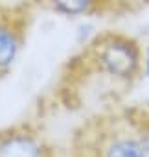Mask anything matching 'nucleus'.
Masks as SVG:
<instances>
[{"mask_svg":"<svg viewBox=\"0 0 149 157\" xmlns=\"http://www.w3.org/2000/svg\"><path fill=\"white\" fill-rule=\"evenodd\" d=\"M68 157H145L136 118L123 115H98L76 129Z\"/></svg>","mask_w":149,"mask_h":157,"instance_id":"1","label":"nucleus"},{"mask_svg":"<svg viewBox=\"0 0 149 157\" xmlns=\"http://www.w3.org/2000/svg\"><path fill=\"white\" fill-rule=\"evenodd\" d=\"M72 65L116 83H133L142 76L144 48L133 37L118 32H103L83 44L81 56L74 59Z\"/></svg>","mask_w":149,"mask_h":157,"instance_id":"2","label":"nucleus"},{"mask_svg":"<svg viewBox=\"0 0 149 157\" xmlns=\"http://www.w3.org/2000/svg\"><path fill=\"white\" fill-rule=\"evenodd\" d=\"M33 8V0H0V80L20 57Z\"/></svg>","mask_w":149,"mask_h":157,"instance_id":"3","label":"nucleus"},{"mask_svg":"<svg viewBox=\"0 0 149 157\" xmlns=\"http://www.w3.org/2000/svg\"><path fill=\"white\" fill-rule=\"evenodd\" d=\"M0 157H55L42 131L31 122L0 129Z\"/></svg>","mask_w":149,"mask_h":157,"instance_id":"4","label":"nucleus"},{"mask_svg":"<svg viewBox=\"0 0 149 157\" xmlns=\"http://www.w3.org/2000/svg\"><path fill=\"white\" fill-rule=\"evenodd\" d=\"M37 8L52 11L64 19H89L105 15L112 0H33Z\"/></svg>","mask_w":149,"mask_h":157,"instance_id":"5","label":"nucleus"},{"mask_svg":"<svg viewBox=\"0 0 149 157\" xmlns=\"http://www.w3.org/2000/svg\"><path fill=\"white\" fill-rule=\"evenodd\" d=\"M136 131H138L144 153H145V157H149V120L136 118Z\"/></svg>","mask_w":149,"mask_h":157,"instance_id":"6","label":"nucleus"},{"mask_svg":"<svg viewBox=\"0 0 149 157\" xmlns=\"http://www.w3.org/2000/svg\"><path fill=\"white\" fill-rule=\"evenodd\" d=\"M142 76L149 80V43L144 46V65H142Z\"/></svg>","mask_w":149,"mask_h":157,"instance_id":"7","label":"nucleus"}]
</instances>
